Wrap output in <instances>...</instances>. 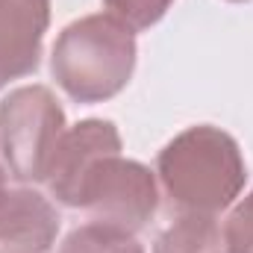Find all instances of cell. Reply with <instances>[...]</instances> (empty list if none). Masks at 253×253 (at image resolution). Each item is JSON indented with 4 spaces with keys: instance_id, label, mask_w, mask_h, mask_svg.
Returning a JSON list of instances; mask_svg holds the SVG:
<instances>
[{
    "instance_id": "cell-1",
    "label": "cell",
    "mask_w": 253,
    "mask_h": 253,
    "mask_svg": "<svg viewBox=\"0 0 253 253\" xmlns=\"http://www.w3.org/2000/svg\"><path fill=\"white\" fill-rule=\"evenodd\" d=\"M171 206L183 215H218L245 189L248 168L239 141L221 126L197 124L174 135L156 159Z\"/></svg>"
},
{
    "instance_id": "cell-2",
    "label": "cell",
    "mask_w": 253,
    "mask_h": 253,
    "mask_svg": "<svg viewBox=\"0 0 253 253\" xmlns=\"http://www.w3.org/2000/svg\"><path fill=\"white\" fill-rule=\"evenodd\" d=\"M50 71L71 100L103 103L124 88L135 71L132 30L112 15H85L59 33Z\"/></svg>"
},
{
    "instance_id": "cell-3",
    "label": "cell",
    "mask_w": 253,
    "mask_h": 253,
    "mask_svg": "<svg viewBox=\"0 0 253 253\" xmlns=\"http://www.w3.org/2000/svg\"><path fill=\"white\" fill-rule=\"evenodd\" d=\"M65 135V112L47 85H24L0 100V153L21 183H44Z\"/></svg>"
},
{
    "instance_id": "cell-4",
    "label": "cell",
    "mask_w": 253,
    "mask_h": 253,
    "mask_svg": "<svg viewBox=\"0 0 253 253\" xmlns=\"http://www.w3.org/2000/svg\"><path fill=\"white\" fill-rule=\"evenodd\" d=\"M156 206L159 191L150 168L121 153H109L83 177L71 209H83L91 224L138 233L156 215Z\"/></svg>"
},
{
    "instance_id": "cell-5",
    "label": "cell",
    "mask_w": 253,
    "mask_h": 253,
    "mask_svg": "<svg viewBox=\"0 0 253 253\" xmlns=\"http://www.w3.org/2000/svg\"><path fill=\"white\" fill-rule=\"evenodd\" d=\"M109 153H121V132L112 121L88 118V121H80L77 126L65 129L62 141L53 153L47 180H44L50 194L65 206H74L83 177L91 171L97 159Z\"/></svg>"
},
{
    "instance_id": "cell-6",
    "label": "cell",
    "mask_w": 253,
    "mask_h": 253,
    "mask_svg": "<svg viewBox=\"0 0 253 253\" xmlns=\"http://www.w3.org/2000/svg\"><path fill=\"white\" fill-rule=\"evenodd\" d=\"M50 24V0H0V88L33 74Z\"/></svg>"
},
{
    "instance_id": "cell-7",
    "label": "cell",
    "mask_w": 253,
    "mask_h": 253,
    "mask_svg": "<svg viewBox=\"0 0 253 253\" xmlns=\"http://www.w3.org/2000/svg\"><path fill=\"white\" fill-rule=\"evenodd\" d=\"M59 233L56 206L36 189L0 191V253H47Z\"/></svg>"
},
{
    "instance_id": "cell-8",
    "label": "cell",
    "mask_w": 253,
    "mask_h": 253,
    "mask_svg": "<svg viewBox=\"0 0 253 253\" xmlns=\"http://www.w3.org/2000/svg\"><path fill=\"white\" fill-rule=\"evenodd\" d=\"M153 253H230L212 215H180L153 245Z\"/></svg>"
},
{
    "instance_id": "cell-9",
    "label": "cell",
    "mask_w": 253,
    "mask_h": 253,
    "mask_svg": "<svg viewBox=\"0 0 253 253\" xmlns=\"http://www.w3.org/2000/svg\"><path fill=\"white\" fill-rule=\"evenodd\" d=\"M59 253H144L132 233L112 230L103 224H85L68 233Z\"/></svg>"
},
{
    "instance_id": "cell-10",
    "label": "cell",
    "mask_w": 253,
    "mask_h": 253,
    "mask_svg": "<svg viewBox=\"0 0 253 253\" xmlns=\"http://www.w3.org/2000/svg\"><path fill=\"white\" fill-rule=\"evenodd\" d=\"M174 0H103V6L109 9L112 18H118L129 30H147L156 21H162V15L171 9Z\"/></svg>"
},
{
    "instance_id": "cell-11",
    "label": "cell",
    "mask_w": 253,
    "mask_h": 253,
    "mask_svg": "<svg viewBox=\"0 0 253 253\" xmlns=\"http://www.w3.org/2000/svg\"><path fill=\"white\" fill-rule=\"evenodd\" d=\"M224 242L230 253H253V191L230 212L224 224Z\"/></svg>"
},
{
    "instance_id": "cell-12",
    "label": "cell",
    "mask_w": 253,
    "mask_h": 253,
    "mask_svg": "<svg viewBox=\"0 0 253 253\" xmlns=\"http://www.w3.org/2000/svg\"><path fill=\"white\" fill-rule=\"evenodd\" d=\"M6 189V171H3V168H0V191Z\"/></svg>"
},
{
    "instance_id": "cell-13",
    "label": "cell",
    "mask_w": 253,
    "mask_h": 253,
    "mask_svg": "<svg viewBox=\"0 0 253 253\" xmlns=\"http://www.w3.org/2000/svg\"><path fill=\"white\" fill-rule=\"evenodd\" d=\"M230 3H248V0H230Z\"/></svg>"
}]
</instances>
